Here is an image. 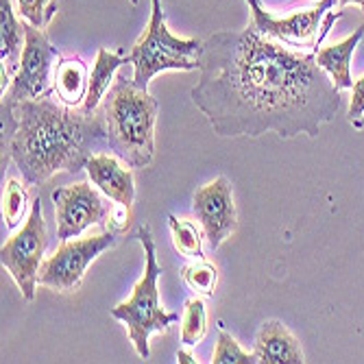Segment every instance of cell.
<instances>
[{
	"mask_svg": "<svg viewBox=\"0 0 364 364\" xmlns=\"http://www.w3.org/2000/svg\"><path fill=\"white\" fill-rule=\"evenodd\" d=\"M116 231L107 229L96 236L87 238H70L63 240L59 249L42 262L40 269V286L53 288L57 292H75L90 264L103 251L116 245Z\"/></svg>",
	"mask_w": 364,
	"mask_h": 364,
	"instance_id": "9",
	"label": "cell"
},
{
	"mask_svg": "<svg viewBox=\"0 0 364 364\" xmlns=\"http://www.w3.org/2000/svg\"><path fill=\"white\" fill-rule=\"evenodd\" d=\"M336 5H338V9H343L347 5H355V7H360L364 11V0H336Z\"/></svg>",
	"mask_w": 364,
	"mask_h": 364,
	"instance_id": "25",
	"label": "cell"
},
{
	"mask_svg": "<svg viewBox=\"0 0 364 364\" xmlns=\"http://www.w3.org/2000/svg\"><path fill=\"white\" fill-rule=\"evenodd\" d=\"M198 70L192 103L220 138H259L269 131L282 140L316 138L343 105L316 53L292 50L253 24L210 36Z\"/></svg>",
	"mask_w": 364,
	"mask_h": 364,
	"instance_id": "1",
	"label": "cell"
},
{
	"mask_svg": "<svg viewBox=\"0 0 364 364\" xmlns=\"http://www.w3.org/2000/svg\"><path fill=\"white\" fill-rule=\"evenodd\" d=\"M247 5L253 14V26L275 42H282L292 48H314L318 50L321 40L327 36L332 24L343 18V11H329L336 0H321L314 7L294 11L288 18H277L271 11H267L259 0H247Z\"/></svg>",
	"mask_w": 364,
	"mask_h": 364,
	"instance_id": "6",
	"label": "cell"
},
{
	"mask_svg": "<svg viewBox=\"0 0 364 364\" xmlns=\"http://www.w3.org/2000/svg\"><path fill=\"white\" fill-rule=\"evenodd\" d=\"M151 20L146 31L127 55V63L134 65V83L149 90L155 75L164 70H196L201 68L203 44L201 40L175 38L166 26L161 0H151Z\"/></svg>",
	"mask_w": 364,
	"mask_h": 364,
	"instance_id": "5",
	"label": "cell"
},
{
	"mask_svg": "<svg viewBox=\"0 0 364 364\" xmlns=\"http://www.w3.org/2000/svg\"><path fill=\"white\" fill-rule=\"evenodd\" d=\"M136 238L142 245L144 255H146L144 275L138 279L134 290H131L129 299L118 304L116 308H112V316L127 325L131 345H134V349L138 351L140 358L146 360L151 355L149 336L151 334H166L171 329V325L179 321V314L166 312L159 304L157 279L161 275V269H159L157 257H155V240L151 234V227L149 225L138 227Z\"/></svg>",
	"mask_w": 364,
	"mask_h": 364,
	"instance_id": "4",
	"label": "cell"
},
{
	"mask_svg": "<svg viewBox=\"0 0 364 364\" xmlns=\"http://www.w3.org/2000/svg\"><path fill=\"white\" fill-rule=\"evenodd\" d=\"M362 114H364V77L358 79L351 87V105H349V122L358 129L362 127Z\"/></svg>",
	"mask_w": 364,
	"mask_h": 364,
	"instance_id": "24",
	"label": "cell"
},
{
	"mask_svg": "<svg viewBox=\"0 0 364 364\" xmlns=\"http://www.w3.org/2000/svg\"><path fill=\"white\" fill-rule=\"evenodd\" d=\"M208 334V312L201 296L186 301L181 316V343L186 347H196Z\"/></svg>",
	"mask_w": 364,
	"mask_h": 364,
	"instance_id": "19",
	"label": "cell"
},
{
	"mask_svg": "<svg viewBox=\"0 0 364 364\" xmlns=\"http://www.w3.org/2000/svg\"><path fill=\"white\" fill-rule=\"evenodd\" d=\"M85 173L90 181L101 190L109 201L129 210L134 208V201H136L134 173L118 159V155L94 153L85 164Z\"/></svg>",
	"mask_w": 364,
	"mask_h": 364,
	"instance_id": "12",
	"label": "cell"
},
{
	"mask_svg": "<svg viewBox=\"0 0 364 364\" xmlns=\"http://www.w3.org/2000/svg\"><path fill=\"white\" fill-rule=\"evenodd\" d=\"M44 251H46V223L42 216V201L36 198L31 203V212L22 229L0 249V262H3L7 273L18 284L26 301L36 299Z\"/></svg>",
	"mask_w": 364,
	"mask_h": 364,
	"instance_id": "7",
	"label": "cell"
},
{
	"mask_svg": "<svg viewBox=\"0 0 364 364\" xmlns=\"http://www.w3.org/2000/svg\"><path fill=\"white\" fill-rule=\"evenodd\" d=\"M24 50V22H18L11 0H0V61H3V92L16 77Z\"/></svg>",
	"mask_w": 364,
	"mask_h": 364,
	"instance_id": "14",
	"label": "cell"
},
{
	"mask_svg": "<svg viewBox=\"0 0 364 364\" xmlns=\"http://www.w3.org/2000/svg\"><path fill=\"white\" fill-rule=\"evenodd\" d=\"M129 3H131V5H138V0H129Z\"/></svg>",
	"mask_w": 364,
	"mask_h": 364,
	"instance_id": "27",
	"label": "cell"
},
{
	"mask_svg": "<svg viewBox=\"0 0 364 364\" xmlns=\"http://www.w3.org/2000/svg\"><path fill=\"white\" fill-rule=\"evenodd\" d=\"M253 353L262 364H304L306 355L296 336L279 321L262 323L255 336Z\"/></svg>",
	"mask_w": 364,
	"mask_h": 364,
	"instance_id": "13",
	"label": "cell"
},
{
	"mask_svg": "<svg viewBox=\"0 0 364 364\" xmlns=\"http://www.w3.org/2000/svg\"><path fill=\"white\" fill-rule=\"evenodd\" d=\"M127 63V57H122L120 53H114L109 48H98L96 61H94V68L90 73V85H87V94H85V101L79 107L85 114H94L98 109V105L103 103L105 94L109 92V87L116 81V73L120 65Z\"/></svg>",
	"mask_w": 364,
	"mask_h": 364,
	"instance_id": "17",
	"label": "cell"
},
{
	"mask_svg": "<svg viewBox=\"0 0 364 364\" xmlns=\"http://www.w3.org/2000/svg\"><path fill=\"white\" fill-rule=\"evenodd\" d=\"M59 11L55 0H18V14L33 26L44 28Z\"/></svg>",
	"mask_w": 364,
	"mask_h": 364,
	"instance_id": "23",
	"label": "cell"
},
{
	"mask_svg": "<svg viewBox=\"0 0 364 364\" xmlns=\"http://www.w3.org/2000/svg\"><path fill=\"white\" fill-rule=\"evenodd\" d=\"M177 360H179L181 364H190V362H196V360H194V358H192V355H190L188 351H183V349H179V351H177Z\"/></svg>",
	"mask_w": 364,
	"mask_h": 364,
	"instance_id": "26",
	"label": "cell"
},
{
	"mask_svg": "<svg viewBox=\"0 0 364 364\" xmlns=\"http://www.w3.org/2000/svg\"><path fill=\"white\" fill-rule=\"evenodd\" d=\"M90 85V73L81 57H65L55 65L53 92L63 105L81 107Z\"/></svg>",
	"mask_w": 364,
	"mask_h": 364,
	"instance_id": "15",
	"label": "cell"
},
{
	"mask_svg": "<svg viewBox=\"0 0 364 364\" xmlns=\"http://www.w3.org/2000/svg\"><path fill=\"white\" fill-rule=\"evenodd\" d=\"M59 59L57 48L50 44L44 28L33 26L24 20V50L16 77L3 92V107H14L28 98L48 94L50 75H55V61Z\"/></svg>",
	"mask_w": 364,
	"mask_h": 364,
	"instance_id": "8",
	"label": "cell"
},
{
	"mask_svg": "<svg viewBox=\"0 0 364 364\" xmlns=\"http://www.w3.org/2000/svg\"><path fill=\"white\" fill-rule=\"evenodd\" d=\"M192 210L201 223L210 249H218L238 227V214L234 203V192L227 177H218L208 186L198 188L192 196Z\"/></svg>",
	"mask_w": 364,
	"mask_h": 364,
	"instance_id": "11",
	"label": "cell"
},
{
	"mask_svg": "<svg viewBox=\"0 0 364 364\" xmlns=\"http://www.w3.org/2000/svg\"><path fill=\"white\" fill-rule=\"evenodd\" d=\"M181 279L196 296H214L218 284V269L201 257L186 264L181 269Z\"/></svg>",
	"mask_w": 364,
	"mask_h": 364,
	"instance_id": "20",
	"label": "cell"
},
{
	"mask_svg": "<svg viewBox=\"0 0 364 364\" xmlns=\"http://www.w3.org/2000/svg\"><path fill=\"white\" fill-rule=\"evenodd\" d=\"M26 205H28L26 186H22L18 179H9L3 192V218L9 229L18 227V223L26 212Z\"/></svg>",
	"mask_w": 364,
	"mask_h": 364,
	"instance_id": "21",
	"label": "cell"
},
{
	"mask_svg": "<svg viewBox=\"0 0 364 364\" xmlns=\"http://www.w3.org/2000/svg\"><path fill=\"white\" fill-rule=\"evenodd\" d=\"M101 118L109 149L131 168H144L155 155V122H157V101L127 79V75H116L114 85L105 94L103 103L96 109Z\"/></svg>",
	"mask_w": 364,
	"mask_h": 364,
	"instance_id": "3",
	"label": "cell"
},
{
	"mask_svg": "<svg viewBox=\"0 0 364 364\" xmlns=\"http://www.w3.org/2000/svg\"><path fill=\"white\" fill-rule=\"evenodd\" d=\"M55 218H57V240L79 238L85 229L94 225H105L112 216V205L103 198L101 190L90 183H75L57 188L53 192Z\"/></svg>",
	"mask_w": 364,
	"mask_h": 364,
	"instance_id": "10",
	"label": "cell"
},
{
	"mask_svg": "<svg viewBox=\"0 0 364 364\" xmlns=\"http://www.w3.org/2000/svg\"><path fill=\"white\" fill-rule=\"evenodd\" d=\"M212 362L214 364H255L257 358H255V353L245 351L234 338H231V334H227L225 329H220Z\"/></svg>",
	"mask_w": 364,
	"mask_h": 364,
	"instance_id": "22",
	"label": "cell"
},
{
	"mask_svg": "<svg viewBox=\"0 0 364 364\" xmlns=\"http://www.w3.org/2000/svg\"><path fill=\"white\" fill-rule=\"evenodd\" d=\"M364 38V24L360 28H355V33L351 38H347L341 44L334 46H325L316 53V63L329 75L332 83L338 90H351L353 87V79H351V55L355 50V46L360 44V40Z\"/></svg>",
	"mask_w": 364,
	"mask_h": 364,
	"instance_id": "16",
	"label": "cell"
},
{
	"mask_svg": "<svg viewBox=\"0 0 364 364\" xmlns=\"http://www.w3.org/2000/svg\"><path fill=\"white\" fill-rule=\"evenodd\" d=\"M168 227L173 236V247L179 255L190 259H201L203 257V234L192 220L177 218L175 214L168 216Z\"/></svg>",
	"mask_w": 364,
	"mask_h": 364,
	"instance_id": "18",
	"label": "cell"
},
{
	"mask_svg": "<svg viewBox=\"0 0 364 364\" xmlns=\"http://www.w3.org/2000/svg\"><path fill=\"white\" fill-rule=\"evenodd\" d=\"M53 90L3 114V166L14 159L28 186H42L59 171L79 173L98 149H109L98 114L63 105Z\"/></svg>",
	"mask_w": 364,
	"mask_h": 364,
	"instance_id": "2",
	"label": "cell"
}]
</instances>
